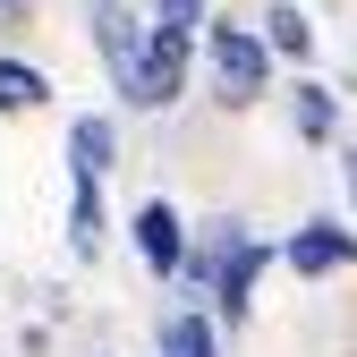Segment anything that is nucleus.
Segmentation results:
<instances>
[{
  "label": "nucleus",
  "mask_w": 357,
  "mask_h": 357,
  "mask_svg": "<svg viewBox=\"0 0 357 357\" xmlns=\"http://www.w3.org/2000/svg\"><path fill=\"white\" fill-rule=\"evenodd\" d=\"M196 43H204V77H213V102L221 111H255L264 94H273V52L255 43V26L213 17Z\"/></svg>",
  "instance_id": "nucleus-1"
},
{
  "label": "nucleus",
  "mask_w": 357,
  "mask_h": 357,
  "mask_svg": "<svg viewBox=\"0 0 357 357\" xmlns=\"http://www.w3.org/2000/svg\"><path fill=\"white\" fill-rule=\"evenodd\" d=\"M188 68H196V43H170V34L145 26L137 60H128V77H119V102L128 111H170L178 94H188Z\"/></svg>",
  "instance_id": "nucleus-2"
},
{
  "label": "nucleus",
  "mask_w": 357,
  "mask_h": 357,
  "mask_svg": "<svg viewBox=\"0 0 357 357\" xmlns=\"http://www.w3.org/2000/svg\"><path fill=\"white\" fill-rule=\"evenodd\" d=\"M273 264H281V247H273V238H255L247 221H238V238L221 247V264H213V281H204V298H213V315L230 324V332H238V324L255 315V281L273 273Z\"/></svg>",
  "instance_id": "nucleus-3"
},
{
  "label": "nucleus",
  "mask_w": 357,
  "mask_h": 357,
  "mask_svg": "<svg viewBox=\"0 0 357 357\" xmlns=\"http://www.w3.org/2000/svg\"><path fill=\"white\" fill-rule=\"evenodd\" d=\"M128 247H137V264L153 281H178V264H188V213H178L170 196H145L137 213H128Z\"/></svg>",
  "instance_id": "nucleus-4"
},
{
  "label": "nucleus",
  "mask_w": 357,
  "mask_h": 357,
  "mask_svg": "<svg viewBox=\"0 0 357 357\" xmlns=\"http://www.w3.org/2000/svg\"><path fill=\"white\" fill-rule=\"evenodd\" d=\"M281 264H289L298 281H332V273H349V264H357V230H349V221H332V213H315V221H298V230H289Z\"/></svg>",
  "instance_id": "nucleus-5"
},
{
  "label": "nucleus",
  "mask_w": 357,
  "mask_h": 357,
  "mask_svg": "<svg viewBox=\"0 0 357 357\" xmlns=\"http://www.w3.org/2000/svg\"><path fill=\"white\" fill-rule=\"evenodd\" d=\"M111 162H119V119L111 111H77L68 119V178H111Z\"/></svg>",
  "instance_id": "nucleus-6"
},
{
  "label": "nucleus",
  "mask_w": 357,
  "mask_h": 357,
  "mask_svg": "<svg viewBox=\"0 0 357 357\" xmlns=\"http://www.w3.org/2000/svg\"><path fill=\"white\" fill-rule=\"evenodd\" d=\"M255 43L273 52V68L289 60V68H306L315 60V17L298 9V0H264V26H255Z\"/></svg>",
  "instance_id": "nucleus-7"
},
{
  "label": "nucleus",
  "mask_w": 357,
  "mask_h": 357,
  "mask_svg": "<svg viewBox=\"0 0 357 357\" xmlns=\"http://www.w3.org/2000/svg\"><path fill=\"white\" fill-rule=\"evenodd\" d=\"M137 43H145V17H137V0H94V52H102L111 85L128 77V60H137Z\"/></svg>",
  "instance_id": "nucleus-8"
},
{
  "label": "nucleus",
  "mask_w": 357,
  "mask_h": 357,
  "mask_svg": "<svg viewBox=\"0 0 357 357\" xmlns=\"http://www.w3.org/2000/svg\"><path fill=\"white\" fill-rule=\"evenodd\" d=\"M111 247V213H102V188L94 178H68V255L77 264H94Z\"/></svg>",
  "instance_id": "nucleus-9"
},
{
  "label": "nucleus",
  "mask_w": 357,
  "mask_h": 357,
  "mask_svg": "<svg viewBox=\"0 0 357 357\" xmlns=\"http://www.w3.org/2000/svg\"><path fill=\"white\" fill-rule=\"evenodd\" d=\"M289 128H298L306 145H332L340 137V94H332L324 77H298L289 85Z\"/></svg>",
  "instance_id": "nucleus-10"
},
{
  "label": "nucleus",
  "mask_w": 357,
  "mask_h": 357,
  "mask_svg": "<svg viewBox=\"0 0 357 357\" xmlns=\"http://www.w3.org/2000/svg\"><path fill=\"white\" fill-rule=\"evenodd\" d=\"M162 357H221V324L204 315V306H178V315H162Z\"/></svg>",
  "instance_id": "nucleus-11"
},
{
  "label": "nucleus",
  "mask_w": 357,
  "mask_h": 357,
  "mask_svg": "<svg viewBox=\"0 0 357 357\" xmlns=\"http://www.w3.org/2000/svg\"><path fill=\"white\" fill-rule=\"evenodd\" d=\"M43 102H52V77H43L34 60H9V52H0V119H26Z\"/></svg>",
  "instance_id": "nucleus-12"
},
{
  "label": "nucleus",
  "mask_w": 357,
  "mask_h": 357,
  "mask_svg": "<svg viewBox=\"0 0 357 357\" xmlns=\"http://www.w3.org/2000/svg\"><path fill=\"white\" fill-rule=\"evenodd\" d=\"M213 26V0H153V34H170V43H196Z\"/></svg>",
  "instance_id": "nucleus-13"
},
{
  "label": "nucleus",
  "mask_w": 357,
  "mask_h": 357,
  "mask_svg": "<svg viewBox=\"0 0 357 357\" xmlns=\"http://www.w3.org/2000/svg\"><path fill=\"white\" fill-rule=\"evenodd\" d=\"M0 17H26V0H0Z\"/></svg>",
  "instance_id": "nucleus-14"
},
{
  "label": "nucleus",
  "mask_w": 357,
  "mask_h": 357,
  "mask_svg": "<svg viewBox=\"0 0 357 357\" xmlns=\"http://www.w3.org/2000/svg\"><path fill=\"white\" fill-rule=\"evenodd\" d=\"M349 204H357V153H349Z\"/></svg>",
  "instance_id": "nucleus-15"
}]
</instances>
